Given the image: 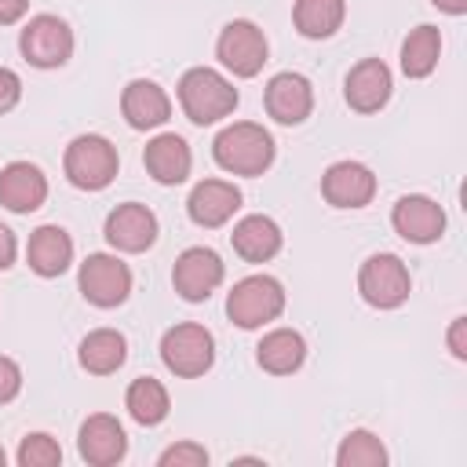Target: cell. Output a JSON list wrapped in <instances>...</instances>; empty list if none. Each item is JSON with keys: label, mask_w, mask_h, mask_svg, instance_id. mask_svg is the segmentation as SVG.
Returning a JSON list of instances; mask_svg holds the SVG:
<instances>
[{"label": "cell", "mask_w": 467, "mask_h": 467, "mask_svg": "<svg viewBox=\"0 0 467 467\" xmlns=\"http://www.w3.org/2000/svg\"><path fill=\"white\" fill-rule=\"evenodd\" d=\"M142 164L146 171L153 175V182L161 186H179L190 179V168H193V153H190V142L175 131H157L146 150H142Z\"/></svg>", "instance_id": "19"}, {"label": "cell", "mask_w": 467, "mask_h": 467, "mask_svg": "<svg viewBox=\"0 0 467 467\" xmlns=\"http://www.w3.org/2000/svg\"><path fill=\"white\" fill-rule=\"evenodd\" d=\"M438 58H441V29L431 22L409 29V36L401 40V55H398L401 73L409 80H423L438 69Z\"/></svg>", "instance_id": "25"}, {"label": "cell", "mask_w": 467, "mask_h": 467, "mask_svg": "<svg viewBox=\"0 0 467 467\" xmlns=\"http://www.w3.org/2000/svg\"><path fill=\"white\" fill-rule=\"evenodd\" d=\"M343 18H347V0H296L292 4V26L306 40L336 36Z\"/></svg>", "instance_id": "26"}, {"label": "cell", "mask_w": 467, "mask_h": 467, "mask_svg": "<svg viewBox=\"0 0 467 467\" xmlns=\"http://www.w3.org/2000/svg\"><path fill=\"white\" fill-rule=\"evenodd\" d=\"M431 4H434L441 15H452V18H456V15H467V0H431Z\"/></svg>", "instance_id": "36"}, {"label": "cell", "mask_w": 467, "mask_h": 467, "mask_svg": "<svg viewBox=\"0 0 467 467\" xmlns=\"http://www.w3.org/2000/svg\"><path fill=\"white\" fill-rule=\"evenodd\" d=\"M18 51L36 69H58L73 55V29L58 15H33L18 33Z\"/></svg>", "instance_id": "9"}, {"label": "cell", "mask_w": 467, "mask_h": 467, "mask_svg": "<svg viewBox=\"0 0 467 467\" xmlns=\"http://www.w3.org/2000/svg\"><path fill=\"white\" fill-rule=\"evenodd\" d=\"M358 292L376 310H398L409 303L412 277L401 255L394 252H372L358 270Z\"/></svg>", "instance_id": "6"}, {"label": "cell", "mask_w": 467, "mask_h": 467, "mask_svg": "<svg viewBox=\"0 0 467 467\" xmlns=\"http://www.w3.org/2000/svg\"><path fill=\"white\" fill-rule=\"evenodd\" d=\"M77 361L91 376H113L128 361V339H124V332H117V328H91L80 339V347H77Z\"/></svg>", "instance_id": "24"}, {"label": "cell", "mask_w": 467, "mask_h": 467, "mask_svg": "<svg viewBox=\"0 0 467 467\" xmlns=\"http://www.w3.org/2000/svg\"><path fill=\"white\" fill-rule=\"evenodd\" d=\"M161 467H204L208 463V449L197 441H175L157 456Z\"/></svg>", "instance_id": "30"}, {"label": "cell", "mask_w": 467, "mask_h": 467, "mask_svg": "<svg viewBox=\"0 0 467 467\" xmlns=\"http://www.w3.org/2000/svg\"><path fill=\"white\" fill-rule=\"evenodd\" d=\"M394 95V73L383 58H361L343 80V99L354 113H379Z\"/></svg>", "instance_id": "13"}, {"label": "cell", "mask_w": 467, "mask_h": 467, "mask_svg": "<svg viewBox=\"0 0 467 467\" xmlns=\"http://www.w3.org/2000/svg\"><path fill=\"white\" fill-rule=\"evenodd\" d=\"M161 361L179 379H197L215 365V336L197 321H179L161 336Z\"/></svg>", "instance_id": "5"}, {"label": "cell", "mask_w": 467, "mask_h": 467, "mask_svg": "<svg viewBox=\"0 0 467 467\" xmlns=\"http://www.w3.org/2000/svg\"><path fill=\"white\" fill-rule=\"evenodd\" d=\"M18 390H22V368H18V361H15V358L0 354V405L15 401V398H18Z\"/></svg>", "instance_id": "31"}, {"label": "cell", "mask_w": 467, "mask_h": 467, "mask_svg": "<svg viewBox=\"0 0 467 467\" xmlns=\"http://www.w3.org/2000/svg\"><path fill=\"white\" fill-rule=\"evenodd\" d=\"M77 452L91 467H113L128 456V434L124 423L109 412H91L77 431Z\"/></svg>", "instance_id": "14"}, {"label": "cell", "mask_w": 467, "mask_h": 467, "mask_svg": "<svg viewBox=\"0 0 467 467\" xmlns=\"http://www.w3.org/2000/svg\"><path fill=\"white\" fill-rule=\"evenodd\" d=\"M22 99V77L7 66H0V113H11Z\"/></svg>", "instance_id": "32"}, {"label": "cell", "mask_w": 467, "mask_h": 467, "mask_svg": "<svg viewBox=\"0 0 467 467\" xmlns=\"http://www.w3.org/2000/svg\"><path fill=\"white\" fill-rule=\"evenodd\" d=\"M157 230H161V226H157V215H153L146 204H139V201L117 204V208L106 215V223H102L106 244H109L113 252H124V255H139V252L153 248Z\"/></svg>", "instance_id": "11"}, {"label": "cell", "mask_w": 467, "mask_h": 467, "mask_svg": "<svg viewBox=\"0 0 467 467\" xmlns=\"http://www.w3.org/2000/svg\"><path fill=\"white\" fill-rule=\"evenodd\" d=\"M120 113H124L128 128H135V131H153V128L168 124V117H171V99H168V91H164L157 80L135 77V80H128L124 91H120Z\"/></svg>", "instance_id": "18"}, {"label": "cell", "mask_w": 467, "mask_h": 467, "mask_svg": "<svg viewBox=\"0 0 467 467\" xmlns=\"http://www.w3.org/2000/svg\"><path fill=\"white\" fill-rule=\"evenodd\" d=\"M449 350H452V358L456 361H467V317L460 314V317H452V325H449Z\"/></svg>", "instance_id": "33"}, {"label": "cell", "mask_w": 467, "mask_h": 467, "mask_svg": "<svg viewBox=\"0 0 467 467\" xmlns=\"http://www.w3.org/2000/svg\"><path fill=\"white\" fill-rule=\"evenodd\" d=\"M223 277H226V263L219 259L215 248H204V244L179 252V259L171 266V288L186 303H204L223 285Z\"/></svg>", "instance_id": "10"}, {"label": "cell", "mask_w": 467, "mask_h": 467, "mask_svg": "<svg viewBox=\"0 0 467 467\" xmlns=\"http://www.w3.org/2000/svg\"><path fill=\"white\" fill-rule=\"evenodd\" d=\"M29 11V0H0V26H15L22 22Z\"/></svg>", "instance_id": "35"}, {"label": "cell", "mask_w": 467, "mask_h": 467, "mask_svg": "<svg viewBox=\"0 0 467 467\" xmlns=\"http://www.w3.org/2000/svg\"><path fill=\"white\" fill-rule=\"evenodd\" d=\"M215 58L226 73L248 80L255 77L266 58H270V44H266V33L252 22V18H234L219 29V40H215Z\"/></svg>", "instance_id": "8"}, {"label": "cell", "mask_w": 467, "mask_h": 467, "mask_svg": "<svg viewBox=\"0 0 467 467\" xmlns=\"http://www.w3.org/2000/svg\"><path fill=\"white\" fill-rule=\"evenodd\" d=\"M175 99L186 113L190 124H219L226 120L234 109H237V88L226 73L212 69V66H190L182 77H179V88H175Z\"/></svg>", "instance_id": "2"}, {"label": "cell", "mask_w": 467, "mask_h": 467, "mask_svg": "<svg viewBox=\"0 0 467 467\" xmlns=\"http://www.w3.org/2000/svg\"><path fill=\"white\" fill-rule=\"evenodd\" d=\"M18 467H58L62 463V445L44 434V431H33L18 441V452H15Z\"/></svg>", "instance_id": "29"}, {"label": "cell", "mask_w": 467, "mask_h": 467, "mask_svg": "<svg viewBox=\"0 0 467 467\" xmlns=\"http://www.w3.org/2000/svg\"><path fill=\"white\" fill-rule=\"evenodd\" d=\"M390 226L409 244H434L445 234V208L427 193H405L390 208Z\"/></svg>", "instance_id": "12"}, {"label": "cell", "mask_w": 467, "mask_h": 467, "mask_svg": "<svg viewBox=\"0 0 467 467\" xmlns=\"http://www.w3.org/2000/svg\"><path fill=\"white\" fill-rule=\"evenodd\" d=\"M255 361L270 376H292L306 361V339L296 328H270L255 343Z\"/></svg>", "instance_id": "23"}, {"label": "cell", "mask_w": 467, "mask_h": 467, "mask_svg": "<svg viewBox=\"0 0 467 467\" xmlns=\"http://www.w3.org/2000/svg\"><path fill=\"white\" fill-rule=\"evenodd\" d=\"M321 197L332 208H365L376 197V175L361 161H336L321 175Z\"/></svg>", "instance_id": "17"}, {"label": "cell", "mask_w": 467, "mask_h": 467, "mask_svg": "<svg viewBox=\"0 0 467 467\" xmlns=\"http://www.w3.org/2000/svg\"><path fill=\"white\" fill-rule=\"evenodd\" d=\"M47 201V175L29 161H11L0 168V204L15 215H29Z\"/></svg>", "instance_id": "20"}, {"label": "cell", "mask_w": 467, "mask_h": 467, "mask_svg": "<svg viewBox=\"0 0 467 467\" xmlns=\"http://www.w3.org/2000/svg\"><path fill=\"white\" fill-rule=\"evenodd\" d=\"M263 106H266V113H270L277 124L296 128V124H303V120L314 113V84H310L303 73H292V69L274 73V77L266 80Z\"/></svg>", "instance_id": "15"}, {"label": "cell", "mask_w": 467, "mask_h": 467, "mask_svg": "<svg viewBox=\"0 0 467 467\" xmlns=\"http://www.w3.org/2000/svg\"><path fill=\"white\" fill-rule=\"evenodd\" d=\"M4 463H7V452H4V445H0V467H4Z\"/></svg>", "instance_id": "37"}, {"label": "cell", "mask_w": 467, "mask_h": 467, "mask_svg": "<svg viewBox=\"0 0 467 467\" xmlns=\"http://www.w3.org/2000/svg\"><path fill=\"white\" fill-rule=\"evenodd\" d=\"M124 409L139 427H157V423H164V416L171 409L168 387L161 379H153V376H139L124 390Z\"/></svg>", "instance_id": "27"}, {"label": "cell", "mask_w": 467, "mask_h": 467, "mask_svg": "<svg viewBox=\"0 0 467 467\" xmlns=\"http://www.w3.org/2000/svg\"><path fill=\"white\" fill-rule=\"evenodd\" d=\"M230 244H234V252H237L244 263H270V259L281 252L285 234H281V226H277L270 215L255 212V215H244V219L234 223Z\"/></svg>", "instance_id": "22"}, {"label": "cell", "mask_w": 467, "mask_h": 467, "mask_svg": "<svg viewBox=\"0 0 467 467\" xmlns=\"http://www.w3.org/2000/svg\"><path fill=\"white\" fill-rule=\"evenodd\" d=\"M212 157L226 175H244L255 179L263 171H270L274 157H277V142L274 135L255 124V120H234L226 124L215 139H212Z\"/></svg>", "instance_id": "1"}, {"label": "cell", "mask_w": 467, "mask_h": 467, "mask_svg": "<svg viewBox=\"0 0 467 467\" xmlns=\"http://www.w3.org/2000/svg\"><path fill=\"white\" fill-rule=\"evenodd\" d=\"M15 255H18V241H15V234L0 223V270H11V266H15Z\"/></svg>", "instance_id": "34"}, {"label": "cell", "mask_w": 467, "mask_h": 467, "mask_svg": "<svg viewBox=\"0 0 467 467\" xmlns=\"http://www.w3.org/2000/svg\"><path fill=\"white\" fill-rule=\"evenodd\" d=\"M77 288L91 306L113 310L131 296V266L113 252H91L77 270Z\"/></svg>", "instance_id": "7"}, {"label": "cell", "mask_w": 467, "mask_h": 467, "mask_svg": "<svg viewBox=\"0 0 467 467\" xmlns=\"http://www.w3.org/2000/svg\"><path fill=\"white\" fill-rule=\"evenodd\" d=\"M281 314H285V285L270 274H248L234 281V288L226 292V317L244 332L263 328Z\"/></svg>", "instance_id": "3"}, {"label": "cell", "mask_w": 467, "mask_h": 467, "mask_svg": "<svg viewBox=\"0 0 467 467\" xmlns=\"http://www.w3.org/2000/svg\"><path fill=\"white\" fill-rule=\"evenodd\" d=\"M383 463H387V445L365 427L350 431L336 449V467H383Z\"/></svg>", "instance_id": "28"}, {"label": "cell", "mask_w": 467, "mask_h": 467, "mask_svg": "<svg viewBox=\"0 0 467 467\" xmlns=\"http://www.w3.org/2000/svg\"><path fill=\"white\" fill-rule=\"evenodd\" d=\"M117 168H120V157H117V146L106 139V135H77L66 153H62V171L66 179L77 186V190H88V193H99L106 190L113 179H117Z\"/></svg>", "instance_id": "4"}, {"label": "cell", "mask_w": 467, "mask_h": 467, "mask_svg": "<svg viewBox=\"0 0 467 467\" xmlns=\"http://www.w3.org/2000/svg\"><path fill=\"white\" fill-rule=\"evenodd\" d=\"M241 190L226 179H201L186 197V215L201 230H219L241 212Z\"/></svg>", "instance_id": "16"}, {"label": "cell", "mask_w": 467, "mask_h": 467, "mask_svg": "<svg viewBox=\"0 0 467 467\" xmlns=\"http://www.w3.org/2000/svg\"><path fill=\"white\" fill-rule=\"evenodd\" d=\"M26 263L36 277H62L73 266V237L55 223L36 226L26 241Z\"/></svg>", "instance_id": "21"}]
</instances>
